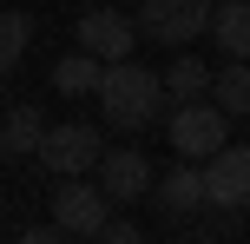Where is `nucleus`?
<instances>
[{
  "mask_svg": "<svg viewBox=\"0 0 250 244\" xmlns=\"http://www.w3.org/2000/svg\"><path fill=\"white\" fill-rule=\"evenodd\" d=\"M92 99H99V119L112 132H145V126H158L171 92H165V73H151L138 60H119V66H105V86Z\"/></svg>",
  "mask_w": 250,
  "mask_h": 244,
  "instance_id": "obj_1",
  "label": "nucleus"
},
{
  "mask_svg": "<svg viewBox=\"0 0 250 244\" xmlns=\"http://www.w3.org/2000/svg\"><path fill=\"white\" fill-rule=\"evenodd\" d=\"M165 92H171V106H185V99H211L217 92V66H204L198 53H178L171 66H165Z\"/></svg>",
  "mask_w": 250,
  "mask_h": 244,
  "instance_id": "obj_10",
  "label": "nucleus"
},
{
  "mask_svg": "<svg viewBox=\"0 0 250 244\" xmlns=\"http://www.w3.org/2000/svg\"><path fill=\"white\" fill-rule=\"evenodd\" d=\"M99 86H105V60L86 53V46L53 66V92H66V99H86V92H99Z\"/></svg>",
  "mask_w": 250,
  "mask_h": 244,
  "instance_id": "obj_12",
  "label": "nucleus"
},
{
  "mask_svg": "<svg viewBox=\"0 0 250 244\" xmlns=\"http://www.w3.org/2000/svg\"><path fill=\"white\" fill-rule=\"evenodd\" d=\"M165 139H171V152L178 158H217L230 145V112L217 99H185V106H171V119H165Z\"/></svg>",
  "mask_w": 250,
  "mask_h": 244,
  "instance_id": "obj_2",
  "label": "nucleus"
},
{
  "mask_svg": "<svg viewBox=\"0 0 250 244\" xmlns=\"http://www.w3.org/2000/svg\"><path fill=\"white\" fill-rule=\"evenodd\" d=\"M211 20H217V0H145L138 7V33L151 46H171V53L198 46L211 33Z\"/></svg>",
  "mask_w": 250,
  "mask_h": 244,
  "instance_id": "obj_3",
  "label": "nucleus"
},
{
  "mask_svg": "<svg viewBox=\"0 0 250 244\" xmlns=\"http://www.w3.org/2000/svg\"><path fill=\"white\" fill-rule=\"evenodd\" d=\"M46 211H53V224H60V231H73V238H99V231H112V198H105L99 178H60Z\"/></svg>",
  "mask_w": 250,
  "mask_h": 244,
  "instance_id": "obj_5",
  "label": "nucleus"
},
{
  "mask_svg": "<svg viewBox=\"0 0 250 244\" xmlns=\"http://www.w3.org/2000/svg\"><path fill=\"white\" fill-rule=\"evenodd\" d=\"M217 106H224L230 119H250V60H224L217 66Z\"/></svg>",
  "mask_w": 250,
  "mask_h": 244,
  "instance_id": "obj_14",
  "label": "nucleus"
},
{
  "mask_svg": "<svg viewBox=\"0 0 250 244\" xmlns=\"http://www.w3.org/2000/svg\"><path fill=\"white\" fill-rule=\"evenodd\" d=\"M79 46H86V53H99L105 66L132 60V46H138V13H119V7H86V13H79Z\"/></svg>",
  "mask_w": 250,
  "mask_h": 244,
  "instance_id": "obj_7",
  "label": "nucleus"
},
{
  "mask_svg": "<svg viewBox=\"0 0 250 244\" xmlns=\"http://www.w3.org/2000/svg\"><path fill=\"white\" fill-rule=\"evenodd\" d=\"M26 46H33V13H20V7H7L0 13V66H20L26 60Z\"/></svg>",
  "mask_w": 250,
  "mask_h": 244,
  "instance_id": "obj_15",
  "label": "nucleus"
},
{
  "mask_svg": "<svg viewBox=\"0 0 250 244\" xmlns=\"http://www.w3.org/2000/svg\"><path fill=\"white\" fill-rule=\"evenodd\" d=\"M92 178L105 185V198H112V205H138V198H151V192H158V165H151L138 145H119V152H105Z\"/></svg>",
  "mask_w": 250,
  "mask_h": 244,
  "instance_id": "obj_6",
  "label": "nucleus"
},
{
  "mask_svg": "<svg viewBox=\"0 0 250 244\" xmlns=\"http://www.w3.org/2000/svg\"><path fill=\"white\" fill-rule=\"evenodd\" d=\"M53 119L40 106H7V126H0V152L7 158H40V139H46Z\"/></svg>",
  "mask_w": 250,
  "mask_h": 244,
  "instance_id": "obj_11",
  "label": "nucleus"
},
{
  "mask_svg": "<svg viewBox=\"0 0 250 244\" xmlns=\"http://www.w3.org/2000/svg\"><path fill=\"white\" fill-rule=\"evenodd\" d=\"M105 126H86V119H53L46 139H40V165L53 172V178H92L105 158Z\"/></svg>",
  "mask_w": 250,
  "mask_h": 244,
  "instance_id": "obj_4",
  "label": "nucleus"
},
{
  "mask_svg": "<svg viewBox=\"0 0 250 244\" xmlns=\"http://www.w3.org/2000/svg\"><path fill=\"white\" fill-rule=\"evenodd\" d=\"M204 185H211V211H244L250 205V145H224L204 158Z\"/></svg>",
  "mask_w": 250,
  "mask_h": 244,
  "instance_id": "obj_9",
  "label": "nucleus"
},
{
  "mask_svg": "<svg viewBox=\"0 0 250 244\" xmlns=\"http://www.w3.org/2000/svg\"><path fill=\"white\" fill-rule=\"evenodd\" d=\"M211 40H217L224 60H250V0H217Z\"/></svg>",
  "mask_w": 250,
  "mask_h": 244,
  "instance_id": "obj_13",
  "label": "nucleus"
},
{
  "mask_svg": "<svg viewBox=\"0 0 250 244\" xmlns=\"http://www.w3.org/2000/svg\"><path fill=\"white\" fill-rule=\"evenodd\" d=\"M151 205H158L165 218H198V211H211L204 165H198V158H178L171 172H158V192H151Z\"/></svg>",
  "mask_w": 250,
  "mask_h": 244,
  "instance_id": "obj_8",
  "label": "nucleus"
}]
</instances>
